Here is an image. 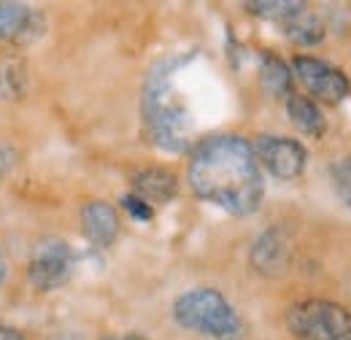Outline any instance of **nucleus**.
Masks as SVG:
<instances>
[{"mask_svg":"<svg viewBox=\"0 0 351 340\" xmlns=\"http://www.w3.org/2000/svg\"><path fill=\"white\" fill-rule=\"evenodd\" d=\"M192 192L232 216H249L263 206L265 181L254 149L241 135H211L189 160Z\"/></svg>","mask_w":351,"mask_h":340,"instance_id":"obj_1","label":"nucleus"},{"mask_svg":"<svg viewBox=\"0 0 351 340\" xmlns=\"http://www.w3.org/2000/svg\"><path fill=\"white\" fill-rule=\"evenodd\" d=\"M173 65H160L143 89V119L146 130L162 151H184L189 146L192 119L173 86Z\"/></svg>","mask_w":351,"mask_h":340,"instance_id":"obj_2","label":"nucleus"},{"mask_svg":"<svg viewBox=\"0 0 351 340\" xmlns=\"http://www.w3.org/2000/svg\"><path fill=\"white\" fill-rule=\"evenodd\" d=\"M173 319L178 327L200 332L214 340H241L243 321L238 311L217 289H189L173 302Z\"/></svg>","mask_w":351,"mask_h":340,"instance_id":"obj_3","label":"nucleus"},{"mask_svg":"<svg viewBox=\"0 0 351 340\" xmlns=\"http://www.w3.org/2000/svg\"><path fill=\"white\" fill-rule=\"evenodd\" d=\"M287 327L298 340H351V311L332 300H303L287 311Z\"/></svg>","mask_w":351,"mask_h":340,"instance_id":"obj_4","label":"nucleus"},{"mask_svg":"<svg viewBox=\"0 0 351 340\" xmlns=\"http://www.w3.org/2000/svg\"><path fill=\"white\" fill-rule=\"evenodd\" d=\"M73 276V252L65 241L60 238H44L36 243L30 265H27V278L36 289L49 292L57 289L62 284H68V278Z\"/></svg>","mask_w":351,"mask_h":340,"instance_id":"obj_5","label":"nucleus"},{"mask_svg":"<svg viewBox=\"0 0 351 340\" xmlns=\"http://www.w3.org/2000/svg\"><path fill=\"white\" fill-rule=\"evenodd\" d=\"M292 71H295V79L306 86L308 95H313L322 103H341L343 97H349V76L341 68H335L319 57L298 54L292 60Z\"/></svg>","mask_w":351,"mask_h":340,"instance_id":"obj_6","label":"nucleus"},{"mask_svg":"<svg viewBox=\"0 0 351 340\" xmlns=\"http://www.w3.org/2000/svg\"><path fill=\"white\" fill-rule=\"evenodd\" d=\"M252 149H254L257 162L281 181L300 178L308 165L306 146L287 135H260Z\"/></svg>","mask_w":351,"mask_h":340,"instance_id":"obj_7","label":"nucleus"},{"mask_svg":"<svg viewBox=\"0 0 351 340\" xmlns=\"http://www.w3.org/2000/svg\"><path fill=\"white\" fill-rule=\"evenodd\" d=\"M289 262H292V241H289V235L284 230L273 227V230L263 232L254 241V246H252V265H254L257 273L270 276V278L284 276Z\"/></svg>","mask_w":351,"mask_h":340,"instance_id":"obj_8","label":"nucleus"},{"mask_svg":"<svg viewBox=\"0 0 351 340\" xmlns=\"http://www.w3.org/2000/svg\"><path fill=\"white\" fill-rule=\"evenodd\" d=\"M82 232L92 246L108 249L119 235V213L111 203L92 200L82 208Z\"/></svg>","mask_w":351,"mask_h":340,"instance_id":"obj_9","label":"nucleus"},{"mask_svg":"<svg viewBox=\"0 0 351 340\" xmlns=\"http://www.w3.org/2000/svg\"><path fill=\"white\" fill-rule=\"evenodd\" d=\"M132 186L146 203H168L178 192V178L168 168H143L132 175Z\"/></svg>","mask_w":351,"mask_h":340,"instance_id":"obj_10","label":"nucleus"},{"mask_svg":"<svg viewBox=\"0 0 351 340\" xmlns=\"http://www.w3.org/2000/svg\"><path fill=\"white\" fill-rule=\"evenodd\" d=\"M36 22L41 25L38 11L25 3H0V41H30Z\"/></svg>","mask_w":351,"mask_h":340,"instance_id":"obj_11","label":"nucleus"},{"mask_svg":"<svg viewBox=\"0 0 351 340\" xmlns=\"http://www.w3.org/2000/svg\"><path fill=\"white\" fill-rule=\"evenodd\" d=\"M287 117L303 135H311V138H322L324 130H327L322 108L311 97H303V95H289L287 97Z\"/></svg>","mask_w":351,"mask_h":340,"instance_id":"obj_12","label":"nucleus"},{"mask_svg":"<svg viewBox=\"0 0 351 340\" xmlns=\"http://www.w3.org/2000/svg\"><path fill=\"white\" fill-rule=\"evenodd\" d=\"M281 27L289 41L300 43V46H316L324 41V25L313 11H308V5L300 8L298 14H292L289 19H284Z\"/></svg>","mask_w":351,"mask_h":340,"instance_id":"obj_13","label":"nucleus"},{"mask_svg":"<svg viewBox=\"0 0 351 340\" xmlns=\"http://www.w3.org/2000/svg\"><path fill=\"white\" fill-rule=\"evenodd\" d=\"M260 84L273 97H289V89H292V71H289V65L284 60H278L276 54H263Z\"/></svg>","mask_w":351,"mask_h":340,"instance_id":"obj_14","label":"nucleus"},{"mask_svg":"<svg viewBox=\"0 0 351 340\" xmlns=\"http://www.w3.org/2000/svg\"><path fill=\"white\" fill-rule=\"evenodd\" d=\"M246 8L252 14H257V16L284 22L292 14H298L300 8H306V3H298V0H260V3H246Z\"/></svg>","mask_w":351,"mask_h":340,"instance_id":"obj_15","label":"nucleus"},{"mask_svg":"<svg viewBox=\"0 0 351 340\" xmlns=\"http://www.w3.org/2000/svg\"><path fill=\"white\" fill-rule=\"evenodd\" d=\"M330 175H332V186H335L338 197L351 208V157L335 162L332 170H330Z\"/></svg>","mask_w":351,"mask_h":340,"instance_id":"obj_16","label":"nucleus"},{"mask_svg":"<svg viewBox=\"0 0 351 340\" xmlns=\"http://www.w3.org/2000/svg\"><path fill=\"white\" fill-rule=\"evenodd\" d=\"M122 206H125V211L130 213L132 219H138V221H152V219H154V208H152L146 200H141L138 195H125V197H122Z\"/></svg>","mask_w":351,"mask_h":340,"instance_id":"obj_17","label":"nucleus"},{"mask_svg":"<svg viewBox=\"0 0 351 340\" xmlns=\"http://www.w3.org/2000/svg\"><path fill=\"white\" fill-rule=\"evenodd\" d=\"M14 165H16V154H14V149L0 146V181L14 170Z\"/></svg>","mask_w":351,"mask_h":340,"instance_id":"obj_18","label":"nucleus"},{"mask_svg":"<svg viewBox=\"0 0 351 340\" xmlns=\"http://www.w3.org/2000/svg\"><path fill=\"white\" fill-rule=\"evenodd\" d=\"M0 340H25V335L19 330H14V327H8V324L0 321Z\"/></svg>","mask_w":351,"mask_h":340,"instance_id":"obj_19","label":"nucleus"},{"mask_svg":"<svg viewBox=\"0 0 351 340\" xmlns=\"http://www.w3.org/2000/svg\"><path fill=\"white\" fill-rule=\"evenodd\" d=\"M103 340H146L141 335H114V338H103Z\"/></svg>","mask_w":351,"mask_h":340,"instance_id":"obj_20","label":"nucleus"},{"mask_svg":"<svg viewBox=\"0 0 351 340\" xmlns=\"http://www.w3.org/2000/svg\"><path fill=\"white\" fill-rule=\"evenodd\" d=\"M3 278H5V262H3V254H0V284H3Z\"/></svg>","mask_w":351,"mask_h":340,"instance_id":"obj_21","label":"nucleus"}]
</instances>
